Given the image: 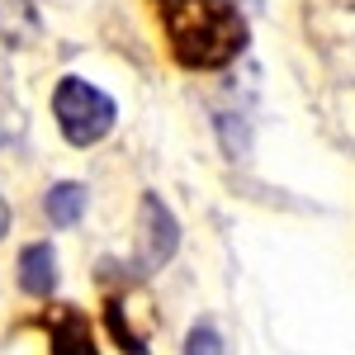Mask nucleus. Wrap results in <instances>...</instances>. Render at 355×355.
Listing matches in <instances>:
<instances>
[{
  "instance_id": "7ed1b4c3",
  "label": "nucleus",
  "mask_w": 355,
  "mask_h": 355,
  "mask_svg": "<svg viewBox=\"0 0 355 355\" xmlns=\"http://www.w3.org/2000/svg\"><path fill=\"white\" fill-rule=\"evenodd\" d=\"M175 242H180V227L171 218V209L157 194H142V204H137V266L162 270L175 256Z\"/></svg>"
},
{
  "instance_id": "1a4fd4ad",
  "label": "nucleus",
  "mask_w": 355,
  "mask_h": 355,
  "mask_svg": "<svg viewBox=\"0 0 355 355\" xmlns=\"http://www.w3.org/2000/svg\"><path fill=\"white\" fill-rule=\"evenodd\" d=\"M5 227H10V204L0 199V237H5Z\"/></svg>"
},
{
  "instance_id": "6e6552de",
  "label": "nucleus",
  "mask_w": 355,
  "mask_h": 355,
  "mask_svg": "<svg viewBox=\"0 0 355 355\" xmlns=\"http://www.w3.org/2000/svg\"><path fill=\"white\" fill-rule=\"evenodd\" d=\"M185 355H223V336L209 322H199V327H190V336H185Z\"/></svg>"
},
{
  "instance_id": "f257e3e1",
  "label": "nucleus",
  "mask_w": 355,
  "mask_h": 355,
  "mask_svg": "<svg viewBox=\"0 0 355 355\" xmlns=\"http://www.w3.org/2000/svg\"><path fill=\"white\" fill-rule=\"evenodd\" d=\"M166 43L190 71H223L246 48V19L232 0H152Z\"/></svg>"
},
{
  "instance_id": "f03ea898",
  "label": "nucleus",
  "mask_w": 355,
  "mask_h": 355,
  "mask_svg": "<svg viewBox=\"0 0 355 355\" xmlns=\"http://www.w3.org/2000/svg\"><path fill=\"white\" fill-rule=\"evenodd\" d=\"M53 114H57V128L62 137L71 142V147H90V142H100V137L114 128V100L105 90H95L90 81L81 76H67V81H57L53 90Z\"/></svg>"
},
{
  "instance_id": "9d476101",
  "label": "nucleus",
  "mask_w": 355,
  "mask_h": 355,
  "mask_svg": "<svg viewBox=\"0 0 355 355\" xmlns=\"http://www.w3.org/2000/svg\"><path fill=\"white\" fill-rule=\"evenodd\" d=\"M0 142H5V119H0Z\"/></svg>"
},
{
  "instance_id": "20e7f679",
  "label": "nucleus",
  "mask_w": 355,
  "mask_h": 355,
  "mask_svg": "<svg viewBox=\"0 0 355 355\" xmlns=\"http://www.w3.org/2000/svg\"><path fill=\"white\" fill-rule=\"evenodd\" d=\"M19 289L33 294V299H53V289H57V261H53V246H48V242L24 246V256H19Z\"/></svg>"
},
{
  "instance_id": "423d86ee",
  "label": "nucleus",
  "mask_w": 355,
  "mask_h": 355,
  "mask_svg": "<svg viewBox=\"0 0 355 355\" xmlns=\"http://www.w3.org/2000/svg\"><path fill=\"white\" fill-rule=\"evenodd\" d=\"M33 33H38L33 0H0V38L5 43H28Z\"/></svg>"
},
{
  "instance_id": "39448f33",
  "label": "nucleus",
  "mask_w": 355,
  "mask_h": 355,
  "mask_svg": "<svg viewBox=\"0 0 355 355\" xmlns=\"http://www.w3.org/2000/svg\"><path fill=\"white\" fill-rule=\"evenodd\" d=\"M48 331H53V355H100V351H95V341H90L85 318H81V313H71V308L53 313Z\"/></svg>"
},
{
  "instance_id": "0eeeda50",
  "label": "nucleus",
  "mask_w": 355,
  "mask_h": 355,
  "mask_svg": "<svg viewBox=\"0 0 355 355\" xmlns=\"http://www.w3.org/2000/svg\"><path fill=\"white\" fill-rule=\"evenodd\" d=\"M48 218L57 223V227H71V223H81L85 214V185H76V180H62V185H53L48 190Z\"/></svg>"
}]
</instances>
